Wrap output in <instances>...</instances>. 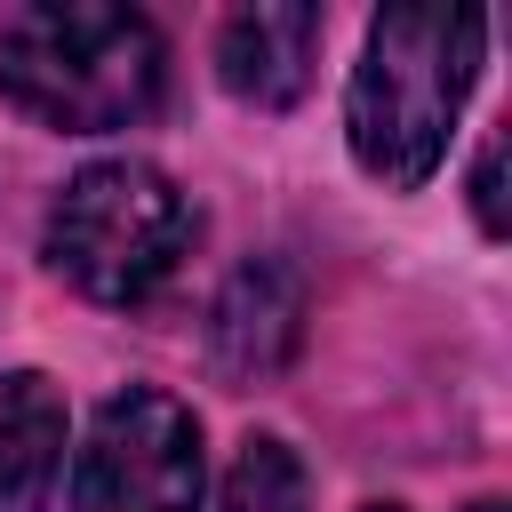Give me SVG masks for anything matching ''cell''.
Segmentation results:
<instances>
[{
    "mask_svg": "<svg viewBox=\"0 0 512 512\" xmlns=\"http://www.w3.org/2000/svg\"><path fill=\"white\" fill-rule=\"evenodd\" d=\"M464 512H504V496H480V504H464Z\"/></svg>",
    "mask_w": 512,
    "mask_h": 512,
    "instance_id": "cell-10",
    "label": "cell"
},
{
    "mask_svg": "<svg viewBox=\"0 0 512 512\" xmlns=\"http://www.w3.org/2000/svg\"><path fill=\"white\" fill-rule=\"evenodd\" d=\"M296 336H304V272L288 256H248L224 280L216 312H208V360H216V376L224 384H264V376L288 368Z\"/></svg>",
    "mask_w": 512,
    "mask_h": 512,
    "instance_id": "cell-5",
    "label": "cell"
},
{
    "mask_svg": "<svg viewBox=\"0 0 512 512\" xmlns=\"http://www.w3.org/2000/svg\"><path fill=\"white\" fill-rule=\"evenodd\" d=\"M472 216H480L488 240H504V136H488L480 160H472Z\"/></svg>",
    "mask_w": 512,
    "mask_h": 512,
    "instance_id": "cell-9",
    "label": "cell"
},
{
    "mask_svg": "<svg viewBox=\"0 0 512 512\" xmlns=\"http://www.w3.org/2000/svg\"><path fill=\"white\" fill-rule=\"evenodd\" d=\"M360 512H408V504H360Z\"/></svg>",
    "mask_w": 512,
    "mask_h": 512,
    "instance_id": "cell-11",
    "label": "cell"
},
{
    "mask_svg": "<svg viewBox=\"0 0 512 512\" xmlns=\"http://www.w3.org/2000/svg\"><path fill=\"white\" fill-rule=\"evenodd\" d=\"M160 88H168V48L144 8L32 0L0 16V96L56 136L136 128L160 104Z\"/></svg>",
    "mask_w": 512,
    "mask_h": 512,
    "instance_id": "cell-2",
    "label": "cell"
},
{
    "mask_svg": "<svg viewBox=\"0 0 512 512\" xmlns=\"http://www.w3.org/2000/svg\"><path fill=\"white\" fill-rule=\"evenodd\" d=\"M200 416L160 384H120L72 456V512H200Z\"/></svg>",
    "mask_w": 512,
    "mask_h": 512,
    "instance_id": "cell-4",
    "label": "cell"
},
{
    "mask_svg": "<svg viewBox=\"0 0 512 512\" xmlns=\"http://www.w3.org/2000/svg\"><path fill=\"white\" fill-rule=\"evenodd\" d=\"M216 512H304V464L280 432H248L232 472H224V504Z\"/></svg>",
    "mask_w": 512,
    "mask_h": 512,
    "instance_id": "cell-8",
    "label": "cell"
},
{
    "mask_svg": "<svg viewBox=\"0 0 512 512\" xmlns=\"http://www.w3.org/2000/svg\"><path fill=\"white\" fill-rule=\"evenodd\" d=\"M48 264L88 296V304H112V312H136L152 304L176 264L192 256V200L176 192L168 168L120 152V160H88L56 208H48Z\"/></svg>",
    "mask_w": 512,
    "mask_h": 512,
    "instance_id": "cell-3",
    "label": "cell"
},
{
    "mask_svg": "<svg viewBox=\"0 0 512 512\" xmlns=\"http://www.w3.org/2000/svg\"><path fill=\"white\" fill-rule=\"evenodd\" d=\"M320 32H328L320 8H232L216 24V80L256 112H288L312 88Z\"/></svg>",
    "mask_w": 512,
    "mask_h": 512,
    "instance_id": "cell-6",
    "label": "cell"
},
{
    "mask_svg": "<svg viewBox=\"0 0 512 512\" xmlns=\"http://www.w3.org/2000/svg\"><path fill=\"white\" fill-rule=\"evenodd\" d=\"M480 40V8H384L368 24L344 88V144L360 176H376L384 192L432 184V168L448 160V128L480 80Z\"/></svg>",
    "mask_w": 512,
    "mask_h": 512,
    "instance_id": "cell-1",
    "label": "cell"
},
{
    "mask_svg": "<svg viewBox=\"0 0 512 512\" xmlns=\"http://www.w3.org/2000/svg\"><path fill=\"white\" fill-rule=\"evenodd\" d=\"M64 480V392L40 368H0V512H48Z\"/></svg>",
    "mask_w": 512,
    "mask_h": 512,
    "instance_id": "cell-7",
    "label": "cell"
}]
</instances>
